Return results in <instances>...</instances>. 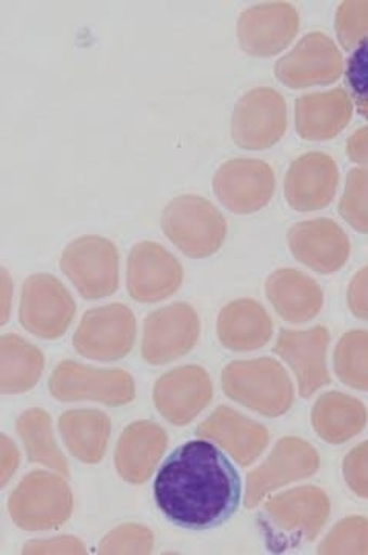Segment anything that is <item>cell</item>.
<instances>
[{
  "mask_svg": "<svg viewBox=\"0 0 368 555\" xmlns=\"http://www.w3.org/2000/svg\"><path fill=\"white\" fill-rule=\"evenodd\" d=\"M160 228L185 257L209 258L227 238V221L218 207L198 195L171 199L162 210Z\"/></svg>",
  "mask_w": 368,
  "mask_h": 555,
  "instance_id": "cell-4",
  "label": "cell"
},
{
  "mask_svg": "<svg viewBox=\"0 0 368 555\" xmlns=\"http://www.w3.org/2000/svg\"><path fill=\"white\" fill-rule=\"evenodd\" d=\"M239 46L253 57L278 56L293 42L299 31V13L290 2H264L239 14Z\"/></svg>",
  "mask_w": 368,
  "mask_h": 555,
  "instance_id": "cell-14",
  "label": "cell"
},
{
  "mask_svg": "<svg viewBox=\"0 0 368 555\" xmlns=\"http://www.w3.org/2000/svg\"><path fill=\"white\" fill-rule=\"evenodd\" d=\"M330 345L329 328L316 326L308 331L282 328L273 352L282 358L298 378L299 396H315L320 387L330 383L327 350Z\"/></svg>",
  "mask_w": 368,
  "mask_h": 555,
  "instance_id": "cell-18",
  "label": "cell"
},
{
  "mask_svg": "<svg viewBox=\"0 0 368 555\" xmlns=\"http://www.w3.org/2000/svg\"><path fill=\"white\" fill-rule=\"evenodd\" d=\"M344 56L337 43L320 31L299 40L294 49L275 64V76L291 90L331 86L344 75Z\"/></svg>",
  "mask_w": 368,
  "mask_h": 555,
  "instance_id": "cell-12",
  "label": "cell"
},
{
  "mask_svg": "<svg viewBox=\"0 0 368 555\" xmlns=\"http://www.w3.org/2000/svg\"><path fill=\"white\" fill-rule=\"evenodd\" d=\"M355 105L344 87L302 94L294 102V129L305 141H330L349 126Z\"/></svg>",
  "mask_w": 368,
  "mask_h": 555,
  "instance_id": "cell-22",
  "label": "cell"
},
{
  "mask_svg": "<svg viewBox=\"0 0 368 555\" xmlns=\"http://www.w3.org/2000/svg\"><path fill=\"white\" fill-rule=\"evenodd\" d=\"M319 466V454L312 444L298 437L282 438L268 459L247 476L246 507L258 506L282 486L315 476Z\"/></svg>",
  "mask_w": 368,
  "mask_h": 555,
  "instance_id": "cell-15",
  "label": "cell"
},
{
  "mask_svg": "<svg viewBox=\"0 0 368 555\" xmlns=\"http://www.w3.org/2000/svg\"><path fill=\"white\" fill-rule=\"evenodd\" d=\"M51 396L64 403L97 401L108 408L127 406L136 396V386L122 369H96L65 360L57 364L49 382Z\"/></svg>",
  "mask_w": 368,
  "mask_h": 555,
  "instance_id": "cell-6",
  "label": "cell"
},
{
  "mask_svg": "<svg viewBox=\"0 0 368 555\" xmlns=\"http://www.w3.org/2000/svg\"><path fill=\"white\" fill-rule=\"evenodd\" d=\"M16 430L31 463H39L61 476L70 477L67 459L54 440L49 412L38 408L28 409L17 418Z\"/></svg>",
  "mask_w": 368,
  "mask_h": 555,
  "instance_id": "cell-29",
  "label": "cell"
},
{
  "mask_svg": "<svg viewBox=\"0 0 368 555\" xmlns=\"http://www.w3.org/2000/svg\"><path fill=\"white\" fill-rule=\"evenodd\" d=\"M275 190V170L261 159H229L213 177L214 196L236 215L257 214L267 207Z\"/></svg>",
  "mask_w": 368,
  "mask_h": 555,
  "instance_id": "cell-13",
  "label": "cell"
},
{
  "mask_svg": "<svg viewBox=\"0 0 368 555\" xmlns=\"http://www.w3.org/2000/svg\"><path fill=\"white\" fill-rule=\"evenodd\" d=\"M342 474L350 491L360 499L368 500V440L345 455Z\"/></svg>",
  "mask_w": 368,
  "mask_h": 555,
  "instance_id": "cell-36",
  "label": "cell"
},
{
  "mask_svg": "<svg viewBox=\"0 0 368 555\" xmlns=\"http://www.w3.org/2000/svg\"><path fill=\"white\" fill-rule=\"evenodd\" d=\"M60 433L71 455L86 465H97L107 452L111 422L104 412L73 409L61 415Z\"/></svg>",
  "mask_w": 368,
  "mask_h": 555,
  "instance_id": "cell-27",
  "label": "cell"
},
{
  "mask_svg": "<svg viewBox=\"0 0 368 555\" xmlns=\"http://www.w3.org/2000/svg\"><path fill=\"white\" fill-rule=\"evenodd\" d=\"M287 244L301 264L323 275L339 272L352 254L347 233L329 218L307 219L291 225Z\"/></svg>",
  "mask_w": 368,
  "mask_h": 555,
  "instance_id": "cell-17",
  "label": "cell"
},
{
  "mask_svg": "<svg viewBox=\"0 0 368 555\" xmlns=\"http://www.w3.org/2000/svg\"><path fill=\"white\" fill-rule=\"evenodd\" d=\"M339 215L356 232L368 233V169L355 167L345 179L344 195L339 201Z\"/></svg>",
  "mask_w": 368,
  "mask_h": 555,
  "instance_id": "cell-31",
  "label": "cell"
},
{
  "mask_svg": "<svg viewBox=\"0 0 368 555\" xmlns=\"http://www.w3.org/2000/svg\"><path fill=\"white\" fill-rule=\"evenodd\" d=\"M287 127V102L278 90L270 87L247 91L233 109L232 138L242 150L272 149L284 138Z\"/></svg>",
  "mask_w": 368,
  "mask_h": 555,
  "instance_id": "cell-8",
  "label": "cell"
},
{
  "mask_svg": "<svg viewBox=\"0 0 368 555\" xmlns=\"http://www.w3.org/2000/svg\"><path fill=\"white\" fill-rule=\"evenodd\" d=\"M73 492L60 476L32 470L17 485L9 500L11 520L24 531H51L70 520Z\"/></svg>",
  "mask_w": 368,
  "mask_h": 555,
  "instance_id": "cell-5",
  "label": "cell"
},
{
  "mask_svg": "<svg viewBox=\"0 0 368 555\" xmlns=\"http://www.w3.org/2000/svg\"><path fill=\"white\" fill-rule=\"evenodd\" d=\"M136 339V318L123 305H107L83 313L73 346L80 357L118 361L131 352Z\"/></svg>",
  "mask_w": 368,
  "mask_h": 555,
  "instance_id": "cell-10",
  "label": "cell"
},
{
  "mask_svg": "<svg viewBox=\"0 0 368 555\" xmlns=\"http://www.w3.org/2000/svg\"><path fill=\"white\" fill-rule=\"evenodd\" d=\"M76 315L75 298L50 273H35L22 286L19 321L25 331L42 339L64 337Z\"/></svg>",
  "mask_w": 368,
  "mask_h": 555,
  "instance_id": "cell-9",
  "label": "cell"
},
{
  "mask_svg": "<svg viewBox=\"0 0 368 555\" xmlns=\"http://www.w3.org/2000/svg\"><path fill=\"white\" fill-rule=\"evenodd\" d=\"M184 281V269L174 255L153 241L131 248L127 259V291L134 301L155 305L176 294Z\"/></svg>",
  "mask_w": 368,
  "mask_h": 555,
  "instance_id": "cell-16",
  "label": "cell"
},
{
  "mask_svg": "<svg viewBox=\"0 0 368 555\" xmlns=\"http://www.w3.org/2000/svg\"><path fill=\"white\" fill-rule=\"evenodd\" d=\"M318 554H368V518L350 516L339 521L320 542Z\"/></svg>",
  "mask_w": 368,
  "mask_h": 555,
  "instance_id": "cell-32",
  "label": "cell"
},
{
  "mask_svg": "<svg viewBox=\"0 0 368 555\" xmlns=\"http://www.w3.org/2000/svg\"><path fill=\"white\" fill-rule=\"evenodd\" d=\"M11 298H13V280H11L9 270L2 268V324L9 321Z\"/></svg>",
  "mask_w": 368,
  "mask_h": 555,
  "instance_id": "cell-41",
  "label": "cell"
},
{
  "mask_svg": "<svg viewBox=\"0 0 368 555\" xmlns=\"http://www.w3.org/2000/svg\"><path fill=\"white\" fill-rule=\"evenodd\" d=\"M213 400V383L200 366H181L156 382L153 401L159 414L174 426H187Z\"/></svg>",
  "mask_w": 368,
  "mask_h": 555,
  "instance_id": "cell-19",
  "label": "cell"
},
{
  "mask_svg": "<svg viewBox=\"0 0 368 555\" xmlns=\"http://www.w3.org/2000/svg\"><path fill=\"white\" fill-rule=\"evenodd\" d=\"M345 153L353 164L368 169V126L353 131L345 144Z\"/></svg>",
  "mask_w": 368,
  "mask_h": 555,
  "instance_id": "cell-39",
  "label": "cell"
},
{
  "mask_svg": "<svg viewBox=\"0 0 368 555\" xmlns=\"http://www.w3.org/2000/svg\"><path fill=\"white\" fill-rule=\"evenodd\" d=\"M333 367L342 385L368 392V331H349L339 338Z\"/></svg>",
  "mask_w": 368,
  "mask_h": 555,
  "instance_id": "cell-30",
  "label": "cell"
},
{
  "mask_svg": "<svg viewBox=\"0 0 368 555\" xmlns=\"http://www.w3.org/2000/svg\"><path fill=\"white\" fill-rule=\"evenodd\" d=\"M196 436L220 444L240 466H250L268 447L267 427L228 406H220L196 429Z\"/></svg>",
  "mask_w": 368,
  "mask_h": 555,
  "instance_id": "cell-21",
  "label": "cell"
},
{
  "mask_svg": "<svg viewBox=\"0 0 368 555\" xmlns=\"http://www.w3.org/2000/svg\"><path fill=\"white\" fill-rule=\"evenodd\" d=\"M344 76L356 112L368 120V35L350 54Z\"/></svg>",
  "mask_w": 368,
  "mask_h": 555,
  "instance_id": "cell-35",
  "label": "cell"
},
{
  "mask_svg": "<svg viewBox=\"0 0 368 555\" xmlns=\"http://www.w3.org/2000/svg\"><path fill=\"white\" fill-rule=\"evenodd\" d=\"M350 312L359 320L368 321V266L356 272L347 288Z\"/></svg>",
  "mask_w": 368,
  "mask_h": 555,
  "instance_id": "cell-38",
  "label": "cell"
},
{
  "mask_svg": "<svg viewBox=\"0 0 368 555\" xmlns=\"http://www.w3.org/2000/svg\"><path fill=\"white\" fill-rule=\"evenodd\" d=\"M222 389L229 400L268 418L287 414L294 403L289 372L268 357L227 364L222 371Z\"/></svg>",
  "mask_w": 368,
  "mask_h": 555,
  "instance_id": "cell-3",
  "label": "cell"
},
{
  "mask_svg": "<svg viewBox=\"0 0 368 555\" xmlns=\"http://www.w3.org/2000/svg\"><path fill=\"white\" fill-rule=\"evenodd\" d=\"M200 320L187 302H174L149 313L144 321L141 353L152 366L187 356L198 345Z\"/></svg>",
  "mask_w": 368,
  "mask_h": 555,
  "instance_id": "cell-11",
  "label": "cell"
},
{
  "mask_svg": "<svg viewBox=\"0 0 368 555\" xmlns=\"http://www.w3.org/2000/svg\"><path fill=\"white\" fill-rule=\"evenodd\" d=\"M330 499L316 486H299L272 496L259 516L267 546L273 553L310 543L330 517Z\"/></svg>",
  "mask_w": 368,
  "mask_h": 555,
  "instance_id": "cell-2",
  "label": "cell"
},
{
  "mask_svg": "<svg viewBox=\"0 0 368 555\" xmlns=\"http://www.w3.org/2000/svg\"><path fill=\"white\" fill-rule=\"evenodd\" d=\"M337 160L323 152H308L290 164L284 181L287 203L293 210L308 214L329 207L337 196Z\"/></svg>",
  "mask_w": 368,
  "mask_h": 555,
  "instance_id": "cell-20",
  "label": "cell"
},
{
  "mask_svg": "<svg viewBox=\"0 0 368 555\" xmlns=\"http://www.w3.org/2000/svg\"><path fill=\"white\" fill-rule=\"evenodd\" d=\"M61 270L80 297H111L119 288L118 247L104 236H80L62 251Z\"/></svg>",
  "mask_w": 368,
  "mask_h": 555,
  "instance_id": "cell-7",
  "label": "cell"
},
{
  "mask_svg": "<svg viewBox=\"0 0 368 555\" xmlns=\"http://www.w3.org/2000/svg\"><path fill=\"white\" fill-rule=\"evenodd\" d=\"M242 483L221 449L193 440L174 449L155 480V500L171 524L189 531L224 525L238 511Z\"/></svg>",
  "mask_w": 368,
  "mask_h": 555,
  "instance_id": "cell-1",
  "label": "cell"
},
{
  "mask_svg": "<svg viewBox=\"0 0 368 555\" xmlns=\"http://www.w3.org/2000/svg\"><path fill=\"white\" fill-rule=\"evenodd\" d=\"M0 462H2V488L11 480V477L16 473L21 463L19 449H17L14 441L6 436H2L0 440Z\"/></svg>",
  "mask_w": 368,
  "mask_h": 555,
  "instance_id": "cell-40",
  "label": "cell"
},
{
  "mask_svg": "<svg viewBox=\"0 0 368 555\" xmlns=\"http://www.w3.org/2000/svg\"><path fill=\"white\" fill-rule=\"evenodd\" d=\"M216 331L225 349L251 352L268 345L273 337V320L264 306L251 298H240L221 309Z\"/></svg>",
  "mask_w": 368,
  "mask_h": 555,
  "instance_id": "cell-25",
  "label": "cell"
},
{
  "mask_svg": "<svg viewBox=\"0 0 368 555\" xmlns=\"http://www.w3.org/2000/svg\"><path fill=\"white\" fill-rule=\"evenodd\" d=\"M334 31L342 49L352 53L368 35V0H345L334 14Z\"/></svg>",
  "mask_w": 368,
  "mask_h": 555,
  "instance_id": "cell-33",
  "label": "cell"
},
{
  "mask_svg": "<svg viewBox=\"0 0 368 555\" xmlns=\"http://www.w3.org/2000/svg\"><path fill=\"white\" fill-rule=\"evenodd\" d=\"M366 406L347 393H324L312 409V426L319 438L329 444H344L366 429Z\"/></svg>",
  "mask_w": 368,
  "mask_h": 555,
  "instance_id": "cell-26",
  "label": "cell"
},
{
  "mask_svg": "<svg viewBox=\"0 0 368 555\" xmlns=\"http://www.w3.org/2000/svg\"><path fill=\"white\" fill-rule=\"evenodd\" d=\"M2 378L0 387L5 396L28 392L38 385L45 367V358L39 347L17 334L3 335L0 339Z\"/></svg>",
  "mask_w": 368,
  "mask_h": 555,
  "instance_id": "cell-28",
  "label": "cell"
},
{
  "mask_svg": "<svg viewBox=\"0 0 368 555\" xmlns=\"http://www.w3.org/2000/svg\"><path fill=\"white\" fill-rule=\"evenodd\" d=\"M169 437L158 423L140 420L126 427L115 451V465L122 480L142 485L155 473L167 451Z\"/></svg>",
  "mask_w": 368,
  "mask_h": 555,
  "instance_id": "cell-23",
  "label": "cell"
},
{
  "mask_svg": "<svg viewBox=\"0 0 368 555\" xmlns=\"http://www.w3.org/2000/svg\"><path fill=\"white\" fill-rule=\"evenodd\" d=\"M86 545L78 537L62 535L50 540H32L22 550V554H86Z\"/></svg>",
  "mask_w": 368,
  "mask_h": 555,
  "instance_id": "cell-37",
  "label": "cell"
},
{
  "mask_svg": "<svg viewBox=\"0 0 368 555\" xmlns=\"http://www.w3.org/2000/svg\"><path fill=\"white\" fill-rule=\"evenodd\" d=\"M265 295L276 313L291 324L308 323L324 306L323 288L297 269L275 270L265 281Z\"/></svg>",
  "mask_w": 368,
  "mask_h": 555,
  "instance_id": "cell-24",
  "label": "cell"
},
{
  "mask_svg": "<svg viewBox=\"0 0 368 555\" xmlns=\"http://www.w3.org/2000/svg\"><path fill=\"white\" fill-rule=\"evenodd\" d=\"M155 534L142 525H122L113 529L100 543V554H149Z\"/></svg>",
  "mask_w": 368,
  "mask_h": 555,
  "instance_id": "cell-34",
  "label": "cell"
}]
</instances>
